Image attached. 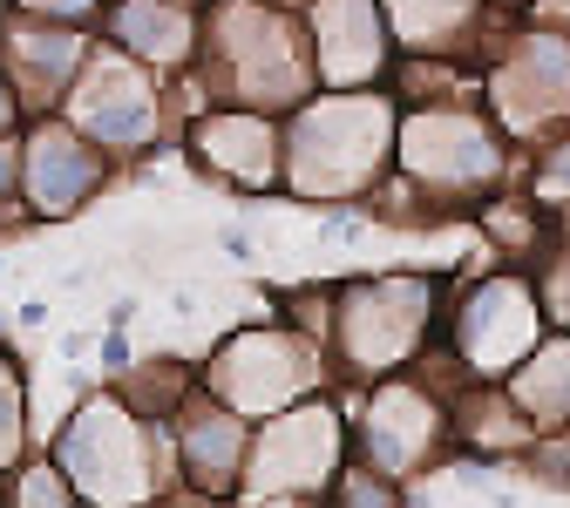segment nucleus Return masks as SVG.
<instances>
[{"label":"nucleus","instance_id":"423d86ee","mask_svg":"<svg viewBox=\"0 0 570 508\" xmlns=\"http://www.w3.org/2000/svg\"><path fill=\"white\" fill-rule=\"evenodd\" d=\"M482 96H489V109H495L510 142H530V136L570 122V34L517 21V41L489 68Z\"/></svg>","mask_w":570,"mask_h":508},{"label":"nucleus","instance_id":"f3484780","mask_svg":"<svg viewBox=\"0 0 570 508\" xmlns=\"http://www.w3.org/2000/svg\"><path fill=\"white\" fill-rule=\"evenodd\" d=\"M503 387H510V400L537 420V434L570 427V332H563V339H543Z\"/></svg>","mask_w":570,"mask_h":508},{"label":"nucleus","instance_id":"9b49d317","mask_svg":"<svg viewBox=\"0 0 570 508\" xmlns=\"http://www.w3.org/2000/svg\"><path fill=\"white\" fill-rule=\"evenodd\" d=\"M150 116H157V96L142 82V68L122 61V54H102L82 76V89L68 96V122H76L89 142H116V150L150 136Z\"/></svg>","mask_w":570,"mask_h":508},{"label":"nucleus","instance_id":"39448f33","mask_svg":"<svg viewBox=\"0 0 570 508\" xmlns=\"http://www.w3.org/2000/svg\"><path fill=\"white\" fill-rule=\"evenodd\" d=\"M543 326H550V306L537 292V278L517 265L503 278L469 285L462 306H449V359L475 380H510L543 346Z\"/></svg>","mask_w":570,"mask_h":508},{"label":"nucleus","instance_id":"bb28decb","mask_svg":"<svg viewBox=\"0 0 570 508\" xmlns=\"http://www.w3.org/2000/svg\"><path fill=\"white\" fill-rule=\"evenodd\" d=\"M14 163H21V142H0V190H8V183H14V177H21V170H14Z\"/></svg>","mask_w":570,"mask_h":508},{"label":"nucleus","instance_id":"aec40b11","mask_svg":"<svg viewBox=\"0 0 570 508\" xmlns=\"http://www.w3.org/2000/svg\"><path fill=\"white\" fill-rule=\"evenodd\" d=\"M333 508H401V488H394V475H381L367 461H346L333 475Z\"/></svg>","mask_w":570,"mask_h":508},{"label":"nucleus","instance_id":"7ed1b4c3","mask_svg":"<svg viewBox=\"0 0 570 508\" xmlns=\"http://www.w3.org/2000/svg\"><path fill=\"white\" fill-rule=\"evenodd\" d=\"M442 326V292L421 271H394V278H361L346 285L333 306V339H340V367L361 380H394L407 359L428 352Z\"/></svg>","mask_w":570,"mask_h":508},{"label":"nucleus","instance_id":"ddd939ff","mask_svg":"<svg viewBox=\"0 0 570 508\" xmlns=\"http://www.w3.org/2000/svg\"><path fill=\"white\" fill-rule=\"evenodd\" d=\"M245 448H252L245 414H232L218 394L197 400V407L177 420V455H184V475H190V488H204V495H232V488L245 481Z\"/></svg>","mask_w":570,"mask_h":508},{"label":"nucleus","instance_id":"4468645a","mask_svg":"<svg viewBox=\"0 0 570 508\" xmlns=\"http://www.w3.org/2000/svg\"><path fill=\"white\" fill-rule=\"evenodd\" d=\"M190 150H197V157H204L210 170L238 177L245 190H265V183H272V170H285V136H278V129H272L265 116H252V109L197 122Z\"/></svg>","mask_w":570,"mask_h":508},{"label":"nucleus","instance_id":"6e6552de","mask_svg":"<svg viewBox=\"0 0 570 508\" xmlns=\"http://www.w3.org/2000/svg\"><path fill=\"white\" fill-rule=\"evenodd\" d=\"M210 387L232 414H278L299 407L320 387V359L299 332H238L225 339V352L210 359Z\"/></svg>","mask_w":570,"mask_h":508},{"label":"nucleus","instance_id":"0eeeda50","mask_svg":"<svg viewBox=\"0 0 570 508\" xmlns=\"http://www.w3.org/2000/svg\"><path fill=\"white\" fill-rule=\"evenodd\" d=\"M455 441V407L442 394H428L414 380H381V394L367 400V414L353 420V448L367 468L407 481Z\"/></svg>","mask_w":570,"mask_h":508},{"label":"nucleus","instance_id":"dca6fc26","mask_svg":"<svg viewBox=\"0 0 570 508\" xmlns=\"http://www.w3.org/2000/svg\"><path fill=\"white\" fill-rule=\"evenodd\" d=\"M8 48H14V76H8V82H14L28 102H48V96H61L68 82H76V61H82V41H76V28L35 21V28L8 34Z\"/></svg>","mask_w":570,"mask_h":508},{"label":"nucleus","instance_id":"cd10ccee","mask_svg":"<svg viewBox=\"0 0 570 508\" xmlns=\"http://www.w3.org/2000/svg\"><path fill=\"white\" fill-rule=\"evenodd\" d=\"M489 8H510L517 21H530V8H537V0H489Z\"/></svg>","mask_w":570,"mask_h":508},{"label":"nucleus","instance_id":"412c9836","mask_svg":"<svg viewBox=\"0 0 570 508\" xmlns=\"http://www.w3.org/2000/svg\"><path fill=\"white\" fill-rule=\"evenodd\" d=\"M190 394V373L184 367H142V373H129V414H170L177 400Z\"/></svg>","mask_w":570,"mask_h":508},{"label":"nucleus","instance_id":"b1692460","mask_svg":"<svg viewBox=\"0 0 570 508\" xmlns=\"http://www.w3.org/2000/svg\"><path fill=\"white\" fill-rule=\"evenodd\" d=\"M21 434H28V414H21V387H14V373H8V367H0V461H14Z\"/></svg>","mask_w":570,"mask_h":508},{"label":"nucleus","instance_id":"20e7f679","mask_svg":"<svg viewBox=\"0 0 570 508\" xmlns=\"http://www.w3.org/2000/svg\"><path fill=\"white\" fill-rule=\"evenodd\" d=\"M210 68H218V89L245 96L252 109H299L306 89L320 82V68L306 54V34L293 28V14H272L258 0H225L218 8Z\"/></svg>","mask_w":570,"mask_h":508},{"label":"nucleus","instance_id":"9d476101","mask_svg":"<svg viewBox=\"0 0 570 508\" xmlns=\"http://www.w3.org/2000/svg\"><path fill=\"white\" fill-rule=\"evenodd\" d=\"M387 8L381 0H320L313 8V68L326 89H374L387 68Z\"/></svg>","mask_w":570,"mask_h":508},{"label":"nucleus","instance_id":"f257e3e1","mask_svg":"<svg viewBox=\"0 0 570 508\" xmlns=\"http://www.w3.org/2000/svg\"><path fill=\"white\" fill-rule=\"evenodd\" d=\"M510 157L517 142L503 136V122H482L475 109H455V102H428L401 116L394 183L428 210H475L482 197L510 190Z\"/></svg>","mask_w":570,"mask_h":508},{"label":"nucleus","instance_id":"a211bd4d","mask_svg":"<svg viewBox=\"0 0 570 508\" xmlns=\"http://www.w3.org/2000/svg\"><path fill=\"white\" fill-rule=\"evenodd\" d=\"M122 14L142 21V28H116L129 41V54H157V61H184L197 28H190V8H177V0H122Z\"/></svg>","mask_w":570,"mask_h":508},{"label":"nucleus","instance_id":"393cba45","mask_svg":"<svg viewBox=\"0 0 570 508\" xmlns=\"http://www.w3.org/2000/svg\"><path fill=\"white\" fill-rule=\"evenodd\" d=\"M21 8L55 14V28H76V21H89V14H96V0H21Z\"/></svg>","mask_w":570,"mask_h":508},{"label":"nucleus","instance_id":"f8f14e48","mask_svg":"<svg viewBox=\"0 0 570 508\" xmlns=\"http://www.w3.org/2000/svg\"><path fill=\"white\" fill-rule=\"evenodd\" d=\"M96 183H102L96 142L76 122H41L35 142H28V197H35V210L41 217H61V210L89 203Z\"/></svg>","mask_w":570,"mask_h":508},{"label":"nucleus","instance_id":"6ab92c4d","mask_svg":"<svg viewBox=\"0 0 570 508\" xmlns=\"http://www.w3.org/2000/svg\"><path fill=\"white\" fill-rule=\"evenodd\" d=\"M537 292H543V306H550V319L570 332V210H563V225L550 231V251L537 258Z\"/></svg>","mask_w":570,"mask_h":508},{"label":"nucleus","instance_id":"1a4fd4ad","mask_svg":"<svg viewBox=\"0 0 570 508\" xmlns=\"http://www.w3.org/2000/svg\"><path fill=\"white\" fill-rule=\"evenodd\" d=\"M61 468L76 481V495H89L96 508H122V501L136 508L150 495V461H142V434L129 407H89L61 434Z\"/></svg>","mask_w":570,"mask_h":508},{"label":"nucleus","instance_id":"a878e982","mask_svg":"<svg viewBox=\"0 0 570 508\" xmlns=\"http://www.w3.org/2000/svg\"><path fill=\"white\" fill-rule=\"evenodd\" d=\"M102 367H109V373H122V367H129V346H122V332H109V339H102Z\"/></svg>","mask_w":570,"mask_h":508},{"label":"nucleus","instance_id":"2eb2a0df","mask_svg":"<svg viewBox=\"0 0 570 508\" xmlns=\"http://www.w3.org/2000/svg\"><path fill=\"white\" fill-rule=\"evenodd\" d=\"M381 8L407 54H455L462 41L482 34L489 0H381Z\"/></svg>","mask_w":570,"mask_h":508},{"label":"nucleus","instance_id":"5701e85b","mask_svg":"<svg viewBox=\"0 0 570 508\" xmlns=\"http://www.w3.org/2000/svg\"><path fill=\"white\" fill-rule=\"evenodd\" d=\"M550 210L563 203L570 210V129H557L550 142H543V157H537V183H530Z\"/></svg>","mask_w":570,"mask_h":508},{"label":"nucleus","instance_id":"4be33fe9","mask_svg":"<svg viewBox=\"0 0 570 508\" xmlns=\"http://www.w3.org/2000/svg\"><path fill=\"white\" fill-rule=\"evenodd\" d=\"M14 508H76V481H68V468H21Z\"/></svg>","mask_w":570,"mask_h":508},{"label":"nucleus","instance_id":"c85d7f7f","mask_svg":"<svg viewBox=\"0 0 570 508\" xmlns=\"http://www.w3.org/2000/svg\"><path fill=\"white\" fill-rule=\"evenodd\" d=\"M8 116H14V102H8V89H0V129H8Z\"/></svg>","mask_w":570,"mask_h":508},{"label":"nucleus","instance_id":"f03ea898","mask_svg":"<svg viewBox=\"0 0 570 508\" xmlns=\"http://www.w3.org/2000/svg\"><path fill=\"white\" fill-rule=\"evenodd\" d=\"M401 116L374 89H340L326 102H306L285 129V183L306 197H361L394 163Z\"/></svg>","mask_w":570,"mask_h":508}]
</instances>
